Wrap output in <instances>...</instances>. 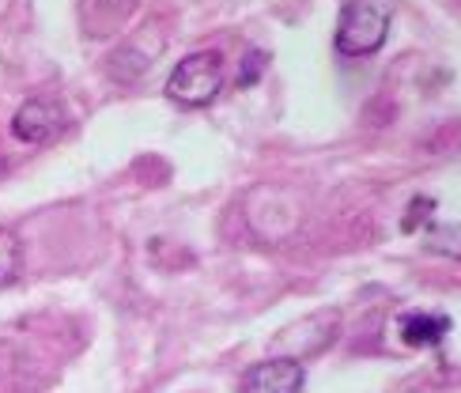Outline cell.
<instances>
[{
    "label": "cell",
    "instance_id": "3957f363",
    "mask_svg": "<svg viewBox=\"0 0 461 393\" xmlns=\"http://www.w3.org/2000/svg\"><path fill=\"white\" fill-rule=\"evenodd\" d=\"M65 110L57 106V103H46V98H31V103H23L15 110L12 117V133L19 136L23 144H46L53 141L57 133L65 129Z\"/></svg>",
    "mask_w": 461,
    "mask_h": 393
},
{
    "label": "cell",
    "instance_id": "277c9868",
    "mask_svg": "<svg viewBox=\"0 0 461 393\" xmlns=\"http://www.w3.org/2000/svg\"><path fill=\"white\" fill-rule=\"evenodd\" d=\"M137 5L140 0H76L80 31L87 38H113L132 19Z\"/></svg>",
    "mask_w": 461,
    "mask_h": 393
},
{
    "label": "cell",
    "instance_id": "52a82bcc",
    "mask_svg": "<svg viewBox=\"0 0 461 393\" xmlns=\"http://www.w3.org/2000/svg\"><path fill=\"white\" fill-rule=\"evenodd\" d=\"M23 269V242L12 227H0V288H8Z\"/></svg>",
    "mask_w": 461,
    "mask_h": 393
},
{
    "label": "cell",
    "instance_id": "6da1fadb",
    "mask_svg": "<svg viewBox=\"0 0 461 393\" xmlns=\"http://www.w3.org/2000/svg\"><path fill=\"white\" fill-rule=\"evenodd\" d=\"M223 53L220 50H201V53H189L182 61L170 69L167 76V98L178 103L185 110H197L208 106L212 98L223 91Z\"/></svg>",
    "mask_w": 461,
    "mask_h": 393
},
{
    "label": "cell",
    "instance_id": "5b68a950",
    "mask_svg": "<svg viewBox=\"0 0 461 393\" xmlns=\"http://www.w3.org/2000/svg\"><path fill=\"white\" fill-rule=\"evenodd\" d=\"M242 393H303V367L295 360H265L246 370Z\"/></svg>",
    "mask_w": 461,
    "mask_h": 393
},
{
    "label": "cell",
    "instance_id": "ba28073f",
    "mask_svg": "<svg viewBox=\"0 0 461 393\" xmlns=\"http://www.w3.org/2000/svg\"><path fill=\"white\" fill-rule=\"evenodd\" d=\"M0 174H5V163H0Z\"/></svg>",
    "mask_w": 461,
    "mask_h": 393
},
{
    "label": "cell",
    "instance_id": "7a4b0ae2",
    "mask_svg": "<svg viewBox=\"0 0 461 393\" xmlns=\"http://www.w3.org/2000/svg\"><path fill=\"white\" fill-rule=\"evenodd\" d=\"M390 12L382 0H344L337 23V53L344 57H371L386 46Z\"/></svg>",
    "mask_w": 461,
    "mask_h": 393
},
{
    "label": "cell",
    "instance_id": "8992f818",
    "mask_svg": "<svg viewBox=\"0 0 461 393\" xmlns=\"http://www.w3.org/2000/svg\"><path fill=\"white\" fill-rule=\"evenodd\" d=\"M447 333H450L447 314H420V310H412V314L401 318V341H405L409 348H431V344L443 341Z\"/></svg>",
    "mask_w": 461,
    "mask_h": 393
}]
</instances>
